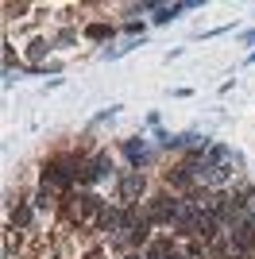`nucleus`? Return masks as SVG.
Masks as SVG:
<instances>
[{
    "label": "nucleus",
    "instance_id": "nucleus-9",
    "mask_svg": "<svg viewBox=\"0 0 255 259\" xmlns=\"http://www.w3.org/2000/svg\"><path fill=\"white\" fill-rule=\"evenodd\" d=\"M128 259H136V255H128Z\"/></svg>",
    "mask_w": 255,
    "mask_h": 259
},
{
    "label": "nucleus",
    "instance_id": "nucleus-4",
    "mask_svg": "<svg viewBox=\"0 0 255 259\" xmlns=\"http://www.w3.org/2000/svg\"><path fill=\"white\" fill-rule=\"evenodd\" d=\"M124 155H128V162H132L136 170H143V162H147V143H143V140H128Z\"/></svg>",
    "mask_w": 255,
    "mask_h": 259
},
{
    "label": "nucleus",
    "instance_id": "nucleus-3",
    "mask_svg": "<svg viewBox=\"0 0 255 259\" xmlns=\"http://www.w3.org/2000/svg\"><path fill=\"white\" fill-rule=\"evenodd\" d=\"M143 186H147L143 170H132V174H124V178H120V197H124L128 205H132V201H136V197L143 194Z\"/></svg>",
    "mask_w": 255,
    "mask_h": 259
},
{
    "label": "nucleus",
    "instance_id": "nucleus-8",
    "mask_svg": "<svg viewBox=\"0 0 255 259\" xmlns=\"http://www.w3.org/2000/svg\"><path fill=\"white\" fill-rule=\"evenodd\" d=\"M27 51H31V58H39V54H47V43H42V39H35V43L27 47Z\"/></svg>",
    "mask_w": 255,
    "mask_h": 259
},
{
    "label": "nucleus",
    "instance_id": "nucleus-2",
    "mask_svg": "<svg viewBox=\"0 0 255 259\" xmlns=\"http://www.w3.org/2000/svg\"><path fill=\"white\" fill-rule=\"evenodd\" d=\"M108 174H112V162H108L105 155H97V159L81 162V170H77V182H81V186H97V182H105Z\"/></svg>",
    "mask_w": 255,
    "mask_h": 259
},
{
    "label": "nucleus",
    "instance_id": "nucleus-7",
    "mask_svg": "<svg viewBox=\"0 0 255 259\" xmlns=\"http://www.w3.org/2000/svg\"><path fill=\"white\" fill-rule=\"evenodd\" d=\"M89 35H93V39H105V35H112V27H105V23H97V27H89Z\"/></svg>",
    "mask_w": 255,
    "mask_h": 259
},
{
    "label": "nucleus",
    "instance_id": "nucleus-5",
    "mask_svg": "<svg viewBox=\"0 0 255 259\" xmlns=\"http://www.w3.org/2000/svg\"><path fill=\"white\" fill-rule=\"evenodd\" d=\"M12 225H16V228H27V225H31V205H23V201H20V205L12 209Z\"/></svg>",
    "mask_w": 255,
    "mask_h": 259
},
{
    "label": "nucleus",
    "instance_id": "nucleus-6",
    "mask_svg": "<svg viewBox=\"0 0 255 259\" xmlns=\"http://www.w3.org/2000/svg\"><path fill=\"white\" fill-rule=\"evenodd\" d=\"M182 8H186V4H174V8H155V23H170Z\"/></svg>",
    "mask_w": 255,
    "mask_h": 259
},
{
    "label": "nucleus",
    "instance_id": "nucleus-1",
    "mask_svg": "<svg viewBox=\"0 0 255 259\" xmlns=\"http://www.w3.org/2000/svg\"><path fill=\"white\" fill-rule=\"evenodd\" d=\"M70 201H74V205H70L74 221H101V213H105V201L97 194H74Z\"/></svg>",
    "mask_w": 255,
    "mask_h": 259
}]
</instances>
